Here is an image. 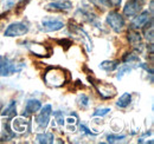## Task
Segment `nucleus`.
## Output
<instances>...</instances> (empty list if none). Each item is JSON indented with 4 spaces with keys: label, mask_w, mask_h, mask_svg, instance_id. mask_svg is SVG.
<instances>
[{
    "label": "nucleus",
    "mask_w": 154,
    "mask_h": 144,
    "mask_svg": "<svg viewBox=\"0 0 154 144\" xmlns=\"http://www.w3.org/2000/svg\"><path fill=\"white\" fill-rule=\"evenodd\" d=\"M69 79L68 72L60 68H49L44 73V82L51 88H60Z\"/></svg>",
    "instance_id": "obj_1"
},
{
    "label": "nucleus",
    "mask_w": 154,
    "mask_h": 144,
    "mask_svg": "<svg viewBox=\"0 0 154 144\" xmlns=\"http://www.w3.org/2000/svg\"><path fill=\"white\" fill-rule=\"evenodd\" d=\"M89 80L91 82V84L94 85V88L96 89L98 94L102 98L109 99V98H113L116 94V88L113 84H109V83H106L102 80H97V79L90 78V77H89Z\"/></svg>",
    "instance_id": "obj_2"
},
{
    "label": "nucleus",
    "mask_w": 154,
    "mask_h": 144,
    "mask_svg": "<svg viewBox=\"0 0 154 144\" xmlns=\"http://www.w3.org/2000/svg\"><path fill=\"white\" fill-rule=\"evenodd\" d=\"M24 64H14L7 57L0 56V76H10L14 72H19L24 69Z\"/></svg>",
    "instance_id": "obj_3"
},
{
    "label": "nucleus",
    "mask_w": 154,
    "mask_h": 144,
    "mask_svg": "<svg viewBox=\"0 0 154 144\" xmlns=\"http://www.w3.org/2000/svg\"><path fill=\"white\" fill-rule=\"evenodd\" d=\"M145 0H129L123 7V14L126 17H135L142 10Z\"/></svg>",
    "instance_id": "obj_4"
},
{
    "label": "nucleus",
    "mask_w": 154,
    "mask_h": 144,
    "mask_svg": "<svg viewBox=\"0 0 154 144\" xmlns=\"http://www.w3.org/2000/svg\"><path fill=\"white\" fill-rule=\"evenodd\" d=\"M107 24L115 31V32H121L125 27V20L122 18V16L120 13H117L115 11L108 13L107 16Z\"/></svg>",
    "instance_id": "obj_5"
},
{
    "label": "nucleus",
    "mask_w": 154,
    "mask_h": 144,
    "mask_svg": "<svg viewBox=\"0 0 154 144\" xmlns=\"http://www.w3.org/2000/svg\"><path fill=\"white\" fill-rule=\"evenodd\" d=\"M29 32V26L25 22H14L11 24L6 31H5V36L6 37H20L24 36Z\"/></svg>",
    "instance_id": "obj_6"
},
{
    "label": "nucleus",
    "mask_w": 154,
    "mask_h": 144,
    "mask_svg": "<svg viewBox=\"0 0 154 144\" xmlns=\"http://www.w3.org/2000/svg\"><path fill=\"white\" fill-rule=\"evenodd\" d=\"M26 47L32 52L33 54L38 56V57H49L52 53V50L50 47H48L44 44H39V43H26Z\"/></svg>",
    "instance_id": "obj_7"
},
{
    "label": "nucleus",
    "mask_w": 154,
    "mask_h": 144,
    "mask_svg": "<svg viewBox=\"0 0 154 144\" xmlns=\"http://www.w3.org/2000/svg\"><path fill=\"white\" fill-rule=\"evenodd\" d=\"M51 113H52V108L50 104L45 105L42 109L40 113L36 118V122L38 124L39 129H46V126L49 124V121H50V117H51Z\"/></svg>",
    "instance_id": "obj_8"
},
{
    "label": "nucleus",
    "mask_w": 154,
    "mask_h": 144,
    "mask_svg": "<svg viewBox=\"0 0 154 144\" xmlns=\"http://www.w3.org/2000/svg\"><path fill=\"white\" fill-rule=\"evenodd\" d=\"M42 24H43V31L45 32H55L63 28L64 26V24L60 20H56V19H43Z\"/></svg>",
    "instance_id": "obj_9"
},
{
    "label": "nucleus",
    "mask_w": 154,
    "mask_h": 144,
    "mask_svg": "<svg viewBox=\"0 0 154 144\" xmlns=\"http://www.w3.org/2000/svg\"><path fill=\"white\" fill-rule=\"evenodd\" d=\"M151 16H152V13L148 12V11H145V12H142L141 14H139V16L133 20V22H132V28H133V30H137V28L143 27V26L152 19Z\"/></svg>",
    "instance_id": "obj_10"
},
{
    "label": "nucleus",
    "mask_w": 154,
    "mask_h": 144,
    "mask_svg": "<svg viewBox=\"0 0 154 144\" xmlns=\"http://www.w3.org/2000/svg\"><path fill=\"white\" fill-rule=\"evenodd\" d=\"M30 128V121L24 117H17L12 122V129L14 132H25Z\"/></svg>",
    "instance_id": "obj_11"
},
{
    "label": "nucleus",
    "mask_w": 154,
    "mask_h": 144,
    "mask_svg": "<svg viewBox=\"0 0 154 144\" xmlns=\"http://www.w3.org/2000/svg\"><path fill=\"white\" fill-rule=\"evenodd\" d=\"M72 8V4L69 0H59L56 2H51L46 6V10H56V11H70Z\"/></svg>",
    "instance_id": "obj_12"
},
{
    "label": "nucleus",
    "mask_w": 154,
    "mask_h": 144,
    "mask_svg": "<svg viewBox=\"0 0 154 144\" xmlns=\"http://www.w3.org/2000/svg\"><path fill=\"white\" fill-rule=\"evenodd\" d=\"M128 40L137 50H140V51L142 50V40H141V36H140L139 32H136L135 30L129 31L128 32Z\"/></svg>",
    "instance_id": "obj_13"
},
{
    "label": "nucleus",
    "mask_w": 154,
    "mask_h": 144,
    "mask_svg": "<svg viewBox=\"0 0 154 144\" xmlns=\"http://www.w3.org/2000/svg\"><path fill=\"white\" fill-rule=\"evenodd\" d=\"M42 108V103L39 102L38 99H30L27 103H26V106L25 110L27 113H36L37 111H39Z\"/></svg>",
    "instance_id": "obj_14"
},
{
    "label": "nucleus",
    "mask_w": 154,
    "mask_h": 144,
    "mask_svg": "<svg viewBox=\"0 0 154 144\" xmlns=\"http://www.w3.org/2000/svg\"><path fill=\"white\" fill-rule=\"evenodd\" d=\"M16 113H17V104H16L14 100L10 102V104L5 108V110H4L2 112H1V115H2L4 117H7V118H12V117H14Z\"/></svg>",
    "instance_id": "obj_15"
},
{
    "label": "nucleus",
    "mask_w": 154,
    "mask_h": 144,
    "mask_svg": "<svg viewBox=\"0 0 154 144\" xmlns=\"http://www.w3.org/2000/svg\"><path fill=\"white\" fill-rule=\"evenodd\" d=\"M37 142L42 144H51L55 142V137L52 134L46 132V134H39L37 135Z\"/></svg>",
    "instance_id": "obj_16"
},
{
    "label": "nucleus",
    "mask_w": 154,
    "mask_h": 144,
    "mask_svg": "<svg viewBox=\"0 0 154 144\" xmlns=\"http://www.w3.org/2000/svg\"><path fill=\"white\" fill-rule=\"evenodd\" d=\"M131 100H132V96H131V93L126 92V93H123V94L119 98L116 105H117L119 108H127V106L129 105Z\"/></svg>",
    "instance_id": "obj_17"
},
{
    "label": "nucleus",
    "mask_w": 154,
    "mask_h": 144,
    "mask_svg": "<svg viewBox=\"0 0 154 144\" xmlns=\"http://www.w3.org/2000/svg\"><path fill=\"white\" fill-rule=\"evenodd\" d=\"M117 62H110V60H104L100 64V69H102L103 71L106 72H110V71H114L116 68H117Z\"/></svg>",
    "instance_id": "obj_18"
},
{
    "label": "nucleus",
    "mask_w": 154,
    "mask_h": 144,
    "mask_svg": "<svg viewBox=\"0 0 154 144\" xmlns=\"http://www.w3.org/2000/svg\"><path fill=\"white\" fill-rule=\"evenodd\" d=\"M143 27H145L143 33H145L146 39H147V40H149V41L152 43V41H153V20H151L149 26H148V24H146Z\"/></svg>",
    "instance_id": "obj_19"
},
{
    "label": "nucleus",
    "mask_w": 154,
    "mask_h": 144,
    "mask_svg": "<svg viewBox=\"0 0 154 144\" xmlns=\"http://www.w3.org/2000/svg\"><path fill=\"white\" fill-rule=\"evenodd\" d=\"M93 5H95L96 7H102V8H107V7H110L112 6V2L110 0H89Z\"/></svg>",
    "instance_id": "obj_20"
},
{
    "label": "nucleus",
    "mask_w": 154,
    "mask_h": 144,
    "mask_svg": "<svg viewBox=\"0 0 154 144\" xmlns=\"http://www.w3.org/2000/svg\"><path fill=\"white\" fill-rule=\"evenodd\" d=\"M133 69H134V66H132V65H123V66H121V68H120V70H119L117 76H116V78H117V79H121L126 73L131 72Z\"/></svg>",
    "instance_id": "obj_21"
},
{
    "label": "nucleus",
    "mask_w": 154,
    "mask_h": 144,
    "mask_svg": "<svg viewBox=\"0 0 154 144\" xmlns=\"http://www.w3.org/2000/svg\"><path fill=\"white\" fill-rule=\"evenodd\" d=\"M140 58L136 53H128L123 57V63H135V62H139Z\"/></svg>",
    "instance_id": "obj_22"
},
{
    "label": "nucleus",
    "mask_w": 154,
    "mask_h": 144,
    "mask_svg": "<svg viewBox=\"0 0 154 144\" xmlns=\"http://www.w3.org/2000/svg\"><path fill=\"white\" fill-rule=\"evenodd\" d=\"M126 138L125 135H108L107 136V141L109 143H116V142H120L121 140Z\"/></svg>",
    "instance_id": "obj_23"
},
{
    "label": "nucleus",
    "mask_w": 154,
    "mask_h": 144,
    "mask_svg": "<svg viewBox=\"0 0 154 144\" xmlns=\"http://www.w3.org/2000/svg\"><path fill=\"white\" fill-rule=\"evenodd\" d=\"M109 111H110V109L109 108H102V109H97L95 110V112L93 113V116L94 117H96V116H106V115H108L109 113Z\"/></svg>",
    "instance_id": "obj_24"
},
{
    "label": "nucleus",
    "mask_w": 154,
    "mask_h": 144,
    "mask_svg": "<svg viewBox=\"0 0 154 144\" xmlns=\"http://www.w3.org/2000/svg\"><path fill=\"white\" fill-rule=\"evenodd\" d=\"M58 44H60V46L62 47H64V50H68L71 45H72V43H71V40H69V39H63V40H57Z\"/></svg>",
    "instance_id": "obj_25"
},
{
    "label": "nucleus",
    "mask_w": 154,
    "mask_h": 144,
    "mask_svg": "<svg viewBox=\"0 0 154 144\" xmlns=\"http://www.w3.org/2000/svg\"><path fill=\"white\" fill-rule=\"evenodd\" d=\"M78 100H79V104L82 105V106H88V104H89V98L85 96V94H82L79 98H78Z\"/></svg>",
    "instance_id": "obj_26"
},
{
    "label": "nucleus",
    "mask_w": 154,
    "mask_h": 144,
    "mask_svg": "<svg viewBox=\"0 0 154 144\" xmlns=\"http://www.w3.org/2000/svg\"><path fill=\"white\" fill-rule=\"evenodd\" d=\"M56 119H57V122L60 125L64 124V117H63V115L60 112H56Z\"/></svg>",
    "instance_id": "obj_27"
},
{
    "label": "nucleus",
    "mask_w": 154,
    "mask_h": 144,
    "mask_svg": "<svg viewBox=\"0 0 154 144\" xmlns=\"http://www.w3.org/2000/svg\"><path fill=\"white\" fill-rule=\"evenodd\" d=\"M81 131H83V132H85V134H88V135H93V136H94V135H96L95 132L90 131V130H89L85 125H81Z\"/></svg>",
    "instance_id": "obj_28"
},
{
    "label": "nucleus",
    "mask_w": 154,
    "mask_h": 144,
    "mask_svg": "<svg viewBox=\"0 0 154 144\" xmlns=\"http://www.w3.org/2000/svg\"><path fill=\"white\" fill-rule=\"evenodd\" d=\"M110 2H112V6H114V7H117V6H120V4H121V0H110Z\"/></svg>",
    "instance_id": "obj_29"
}]
</instances>
